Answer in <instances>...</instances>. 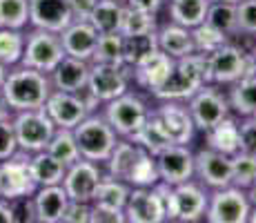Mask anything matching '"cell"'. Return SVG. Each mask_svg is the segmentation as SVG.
<instances>
[{"mask_svg": "<svg viewBox=\"0 0 256 223\" xmlns=\"http://www.w3.org/2000/svg\"><path fill=\"white\" fill-rule=\"evenodd\" d=\"M52 89L54 87L52 81H49V74L18 63V65L9 67L0 92H2L9 110L24 112V110H38V107L45 105Z\"/></svg>", "mask_w": 256, "mask_h": 223, "instance_id": "cell-1", "label": "cell"}, {"mask_svg": "<svg viewBox=\"0 0 256 223\" xmlns=\"http://www.w3.org/2000/svg\"><path fill=\"white\" fill-rule=\"evenodd\" d=\"M156 187L163 196L167 221L194 223L205 219L210 192L200 181L190 178V181H183L178 185H167V183L158 181Z\"/></svg>", "mask_w": 256, "mask_h": 223, "instance_id": "cell-2", "label": "cell"}, {"mask_svg": "<svg viewBox=\"0 0 256 223\" xmlns=\"http://www.w3.org/2000/svg\"><path fill=\"white\" fill-rule=\"evenodd\" d=\"M205 83H208L205 81V56L190 54V56L176 58L165 83L152 96H156L158 101H187Z\"/></svg>", "mask_w": 256, "mask_h": 223, "instance_id": "cell-3", "label": "cell"}, {"mask_svg": "<svg viewBox=\"0 0 256 223\" xmlns=\"http://www.w3.org/2000/svg\"><path fill=\"white\" fill-rule=\"evenodd\" d=\"M72 132L74 138H76L80 156L87 158V161L100 163V165L110 158L116 141L120 138L102 114H94V112L87 114Z\"/></svg>", "mask_w": 256, "mask_h": 223, "instance_id": "cell-4", "label": "cell"}, {"mask_svg": "<svg viewBox=\"0 0 256 223\" xmlns=\"http://www.w3.org/2000/svg\"><path fill=\"white\" fill-rule=\"evenodd\" d=\"M252 69H254L252 54H248L243 47H238L232 41L220 45L218 49H214V52H210L205 56V81L220 87L232 85V83H236L240 76H245Z\"/></svg>", "mask_w": 256, "mask_h": 223, "instance_id": "cell-5", "label": "cell"}, {"mask_svg": "<svg viewBox=\"0 0 256 223\" xmlns=\"http://www.w3.org/2000/svg\"><path fill=\"white\" fill-rule=\"evenodd\" d=\"M12 125H14V134H16L18 152H24V154L45 150L54 130H56V125L52 123V118L47 116V112L42 107L14 112Z\"/></svg>", "mask_w": 256, "mask_h": 223, "instance_id": "cell-6", "label": "cell"}, {"mask_svg": "<svg viewBox=\"0 0 256 223\" xmlns=\"http://www.w3.org/2000/svg\"><path fill=\"white\" fill-rule=\"evenodd\" d=\"M65 56L67 54L62 49L60 34H54V32L38 29V27H32L24 34V49H22L20 65H27V67L38 69V72L49 74Z\"/></svg>", "mask_w": 256, "mask_h": 223, "instance_id": "cell-7", "label": "cell"}, {"mask_svg": "<svg viewBox=\"0 0 256 223\" xmlns=\"http://www.w3.org/2000/svg\"><path fill=\"white\" fill-rule=\"evenodd\" d=\"M150 114L152 110L140 96L125 92L120 96L112 98L110 103H105L102 116L107 118V123L114 127V132L120 138H132L142 127V123L150 118Z\"/></svg>", "mask_w": 256, "mask_h": 223, "instance_id": "cell-8", "label": "cell"}, {"mask_svg": "<svg viewBox=\"0 0 256 223\" xmlns=\"http://www.w3.org/2000/svg\"><path fill=\"white\" fill-rule=\"evenodd\" d=\"M185 103H187V110H190L192 121H194L198 132L210 130L214 123H218L220 118L232 114L230 103H228V92L220 85H214V83H205Z\"/></svg>", "mask_w": 256, "mask_h": 223, "instance_id": "cell-9", "label": "cell"}, {"mask_svg": "<svg viewBox=\"0 0 256 223\" xmlns=\"http://www.w3.org/2000/svg\"><path fill=\"white\" fill-rule=\"evenodd\" d=\"M252 201L248 190H240L236 185H225L218 190H212L208 199L205 219L208 223H248Z\"/></svg>", "mask_w": 256, "mask_h": 223, "instance_id": "cell-10", "label": "cell"}, {"mask_svg": "<svg viewBox=\"0 0 256 223\" xmlns=\"http://www.w3.org/2000/svg\"><path fill=\"white\" fill-rule=\"evenodd\" d=\"M94 105H98V103L92 96H87L85 92L76 94V92H58V89H52L42 110L47 112V116L52 118V123L56 127L74 130L87 114L94 112Z\"/></svg>", "mask_w": 256, "mask_h": 223, "instance_id": "cell-11", "label": "cell"}, {"mask_svg": "<svg viewBox=\"0 0 256 223\" xmlns=\"http://www.w3.org/2000/svg\"><path fill=\"white\" fill-rule=\"evenodd\" d=\"M36 181L29 172V154L16 152L14 156L0 161V199L14 203L27 199L36 192Z\"/></svg>", "mask_w": 256, "mask_h": 223, "instance_id": "cell-12", "label": "cell"}, {"mask_svg": "<svg viewBox=\"0 0 256 223\" xmlns=\"http://www.w3.org/2000/svg\"><path fill=\"white\" fill-rule=\"evenodd\" d=\"M130 89L127 69L110 63H90V78H87L85 94L92 96L98 105H105L112 98L120 96Z\"/></svg>", "mask_w": 256, "mask_h": 223, "instance_id": "cell-13", "label": "cell"}, {"mask_svg": "<svg viewBox=\"0 0 256 223\" xmlns=\"http://www.w3.org/2000/svg\"><path fill=\"white\" fill-rule=\"evenodd\" d=\"M102 167L100 163L87 161V158H78L72 165H67L65 176H62L60 185L65 187L70 201H78V203H92L94 194H96V187L102 178Z\"/></svg>", "mask_w": 256, "mask_h": 223, "instance_id": "cell-14", "label": "cell"}, {"mask_svg": "<svg viewBox=\"0 0 256 223\" xmlns=\"http://www.w3.org/2000/svg\"><path fill=\"white\" fill-rule=\"evenodd\" d=\"M125 221L127 223H165V203L158 187H132L125 203Z\"/></svg>", "mask_w": 256, "mask_h": 223, "instance_id": "cell-15", "label": "cell"}, {"mask_svg": "<svg viewBox=\"0 0 256 223\" xmlns=\"http://www.w3.org/2000/svg\"><path fill=\"white\" fill-rule=\"evenodd\" d=\"M152 112L158 118L160 127L165 130L172 143H176V145H190L196 134V125L192 121V114L187 110L185 101H160V105Z\"/></svg>", "mask_w": 256, "mask_h": 223, "instance_id": "cell-16", "label": "cell"}, {"mask_svg": "<svg viewBox=\"0 0 256 223\" xmlns=\"http://www.w3.org/2000/svg\"><path fill=\"white\" fill-rule=\"evenodd\" d=\"M194 178H198L210 190L232 185V156L212 147L194 152Z\"/></svg>", "mask_w": 256, "mask_h": 223, "instance_id": "cell-17", "label": "cell"}, {"mask_svg": "<svg viewBox=\"0 0 256 223\" xmlns=\"http://www.w3.org/2000/svg\"><path fill=\"white\" fill-rule=\"evenodd\" d=\"M156 158V170H158V181L167 185H178L183 181L194 178V152L190 145H167L160 150Z\"/></svg>", "mask_w": 256, "mask_h": 223, "instance_id": "cell-18", "label": "cell"}, {"mask_svg": "<svg viewBox=\"0 0 256 223\" xmlns=\"http://www.w3.org/2000/svg\"><path fill=\"white\" fill-rule=\"evenodd\" d=\"M72 21L70 0H29V27L60 34Z\"/></svg>", "mask_w": 256, "mask_h": 223, "instance_id": "cell-19", "label": "cell"}, {"mask_svg": "<svg viewBox=\"0 0 256 223\" xmlns=\"http://www.w3.org/2000/svg\"><path fill=\"white\" fill-rule=\"evenodd\" d=\"M172 65H174V58L167 56L165 52H160V49L156 47L132 67V76H134V81L138 87L154 94L156 89L165 83Z\"/></svg>", "mask_w": 256, "mask_h": 223, "instance_id": "cell-20", "label": "cell"}, {"mask_svg": "<svg viewBox=\"0 0 256 223\" xmlns=\"http://www.w3.org/2000/svg\"><path fill=\"white\" fill-rule=\"evenodd\" d=\"M98 36H100V34L96 32V27H94L90 21H72L60 32V43H62V49H65L67 56L92 63Z\"/></svg>", "mask_w": 256, "mask_h": 223, "instance_id": "cell-21", "label": "cell"}, {"mask_svg": "<svg viewBox=\"0 0 256 223\" xmlns=\"http://www.w3.org/2000/svg\"><path fill=\"white\" fill-rule=\"evenodd\" d=\"M67 203H70V196H67L65 187L60 183L36 187V192L32 194L34 214H36L38 223H62Z\"/></svg>", "mask_w": 256, "mask_h": 223, "instance_id": "cell-22", "label": "cell"}, {"mask_svg": "<svg viewBox=\"0 0 256 223\" xmlns=\"http://www.w3.org/2000/svg\"><path fill=\"white\" fill-rule=\"evenodd\" d=\"M87 78H90V63L74 56H65L49 72L52 87L58 89V92H85Z\"/></svg>", "mask_w": 256, "mask_h": 223, "instance_id": "cell-23", "label": "cell"}, {"mask_svg": "<svg viewBox=\"0 0 256 223\" xmlns=\"http://www.w3.org/2000/svg\"><path fill=\"white\" fill-rule=\"evenodd\" d=\"M156 47L160 52H165L167 56H172L174 61L176 58L190 56V54H196L192 29L183 27V25H176L172 21L156 29Z\"/></svg>", "mask_w": 256, "mask_h": 223, "instance_id": "cell-24", "label": "cell"}, {"mask_svg": "<svg viewBox=\"0 0 256 223\" xmlns=\"http://www.w3.org/2000/svg\"><path fill=\"white\" fill-rule=\"evenodd\" d=\"M205 147H212L216 152L232 156L240 150V138H238V116L228 114L225 118H220L218 123L205 130Z\"/></svg>", "mask_w": 256, "mask_h": 223, "instance_id": "cell-25", "label": "cell"}, {"mask_svg": "<svg viewBox=\"0 0 256 223\" xmlns=\"http://www.w3.org/2000/svg\"><path fill=\"white\" fill-rule=\"evenodd\" d=\"M228 103L234 116H254L256 114V72H248L236 83L228 85Z\"/></svg>", "mask_w": 256, "mask_h": 223, "instance_id": "cell-26", "label": "cell"}, {"mask_svg": "<svg viewBox=\"0 0 256 223\" xmlns=\"http://www.w3.org/2000/svg\"><path fill=\"white\" fill-rule=\"evenodd\" d=\"M132 185H127L125 181L112 176V174H102L100 183L96 187V194H94L92 205L94 207H102V210H114V212H122L125 210L127 196H130Z\"/></svg>", "mask_w": 256, "mask_h": 223, "instance_id": "cell-27", "label": "cell"}, {"mask_svg": "<svg viewBox=\"0 0 256 223\" xmlns=\"http://www.w3.org/2000/svg\"><path fill=\"white\" fill-rule=\"evenodd\" d=\"M65 170H67V165H62V163L58 161V158H54L47 150L29 154V172H32V176H34V181H36L38 187L62 183Z\"/></svg>", "mask_w": 256, "mask_h": 223, "instance_id": "cell-28", "label": "cell"}, {"mask_svg": "<svg viewBox=\"0 0 256 223\" xmlns=\"http://www.w3.org/2000/svg\"><path fill=\"white\" fill-rule=\"evenodd\" d=\"M122 12H125L122 0H98L87 21L96 27L98 34H116L120 32Z\"/></svg>", "mask_w": 256, "mask_h": 223, "instance_id": "cell-29", "label": "cell"}, {"mask_svg": "<svg viewBox=\"0 0 256 223\" xmlns=\"http://www.w3.org/2000/svg\"><path fill=\"white\" fill-rule=\"evenodd\" d=\"M210 0H167V14L170 21L183 25L187 29H194L196 25L205 23Z\"/></svg>", "mask_w": 256, "mask_h": 223, "instance_id": "cell-30", "label": "cell"}, {"mask_svg": "<svg viewBox=\"0 0 256 223\" xmlns=\"http://www.w3.org/2000/svg\"><path fill=\"white\" fill-rule=\"evenodd\" d=\"M132 141L134 143H138V145L142 147V150H147L150 154H158L160 150H165L167 145H172V141H170V136L165 134V130L160 127V123H158V118L154 116V112L150 114V118H147L145 123H142V127L138 132L132 136Z\"/></svg>", "mask_w": 256, "mask_h": 223, "instance_id": "cell-31", "label": "cell"}, {"mask_svg": "<svg viewBox=\"0 0 256 223\" xmlns=\"http://www.w3.org/2000/svg\"><path fill=\"white\" fill-rule=\"evenodd\" d=\"M45 150L54 158H58L62 165H72L74 161H78V158H80V152H78L74 132L65 130V127H56V130H54V134H52V138H49Z\"/></svg>", "mask_w": 256, "mask_h": 223, "instance_id": "cell-32", "label": "cell"}, {"mask_svg": "<svg viewBox=\"0 0 256 223\" xmlns=\"http://www.w3.org/2000/svg\"><path fill=\"white\" fill-rule=\"evenodd\" d=\"M158 29L156 25V14L140 12V9L127 7L122 12V23H120V34L122 36H140V34H154Z\"/></svg>", "mask_w": 256, "mask_h": 223, "instance_id": "cell-33", "label": "cell"}, {"mask_svg": "<svg viewBox=\"0 0 256 223\" xmlns=\"http://www.w3.org/2000/svg\"><path fill=\"white\" fill-rule=\"evenodd\" d=\"M158 183V170H156V158L147 150H140L136 163L132 165L127 174V185L132 187H150Z\"/></svg>", "mask_w": 256, "mask_h": 223, "instance_id": "cell-34", "label": "cell"}, {"mask_svg": "<svg viewBox=\"0 0 256 223\" xmlns=\"http://www.w3.org/2000/svg\"><path fill=\"white\" fill-rule=\"evenodd\" d=\"M152 49H156V32L140 34V36H122V67L132 69Z\"/></svg>", "mask_w": 256, "mask_h": 223, "instance_id": "cell-35", "label": "cell"}, {"mask_svg": "<svg viewBox=\"0 0 256 223\" xmlns=\"http://www.w3.org/2000/svg\"><path fill=\"white\" fill-rule=\"evenodd\" d=\"M24 49V29L0 27V63L14 67L20 63Z\"/></svg>", "mask_w": 256, "mask_h": 223, "instance_id": "cell-36", "label": "cell"}, {"mask_svg": "<svg viewBox=\"0 0 256 223\" xmlns=\"http://www.w3.org/2000/svg\"><path fill=\"white\" fill-rule=\"evenodd\" d=\"M205 23L232 38L236 34V3H210Z\"/></svg>", "mask_w": 256, "mask_h": 223, "instance_id": "cell-37", "label": "cell"}, {"mask_svg": "<svg viewBox=\"0 0 256 223\" xmlns=\"http://www.w3.org/2000/svg\"><path fill=\"white\" fill-rule=\"evenodd\" d=\"M92 63H110V65L122 67V36H120V32L100 34V36H98Z\"/></svg>", "mask_w": 256, "mask_h": 223, "instance_id": "cell-38", "label": "cell"}, {"mask_svg": "<svg viewBox=\"0 0 256 223\" xmlns=\"http://www.w3.org/2000/svg\"><path fill=\"white\" fill-rule=\"evenodd\" d=\"M29 0H0V27L27 29Z\"/></svg>", "mask_w": 256, "mask_h": 223, "instance_id": "cell-39", "label": "cell"}, {"mask_svg": "<svg viewBox=\"0 0 256 223\" xmlns=\"http://www.w3.org/2000/svg\"><path fill=\"white\" fill-rule=\"evenodd\" d=\"M192 38H194V49L196 54H203L208 56L210 52L218 49L220 45H225L230 41V36H225L223 32H218L216 27H212L208 23H200L192 29Z\"/></svg>", "mask_w": 256, "mask_h": 223, "instance_id": "cell-40", "label": "cell"}, {"mask_svg": "<svg viewBox=\"0 0 256 223\" xmlns=\"http://www.w3.org/2000/svg\"><path fill=\"white\" fill-rule=\"evenodd\" d=\"M256 176V156L238 150L232 154V185L248 190Z\"/></svg>", "mask_w": 256, "mask_h": 223, "instance_id": "cell-41", "label": "cell"}, {"mask_svg": "<svg viewBox=\"0 0 256 223\" xmlns=\"http://www.w3.org/2000/svg\"><path fill=\"white\" fill-rule=\"evenodd\" d=\"M236 34L256 36V0H236Z\"/></svg>", "mask_w": 256, "mask_h": 223, "instance_id": "cell-42", "label": "cell"}, {"mask_svg": "<svg viewBox=\"0 0 256 223\" xmlns=\"http://www.w3.org/2000/svg\"><path fill=\"white\" fill-rule=\"evenodd\" d=\"M238 138H240V150L256 156V114L238 118Z\"/></svg>", "mask_w": 256, "mask_h": 223, "instance_id": "cell-43", "label": "cell"}, {"mask_svg": "<svg viewBox=\"0 0 256 223\" xmlns=\"http://www.w3.org/2000/svg\"><path fill=\"white\" fill-rule=\"evenodd\" d=\"M18 152V143H16V134H14L12 118H2L0 121V161L14 156Z\"/></svg>", "mask_w": 256, "mask_h": 223, "instance_id": "cell-44", "label": "cell"}, {"mask_svg": "<svg viewBox=\"0 0 256 223\" xmlns=\"http://www.w3.org/2000/svg\"><path fill=\"white\" fill-rule=\"evenodd\" d=\"M62 223H92V203L70 201L62 214Z\"/></svg>", "mask_w": 256, "mask_h": 223, "instance_id": "cell-45", "label": "cell"}, {"mask_svg": "<svg viewBox=\"0 0 256 223\" xmlns=\"http://www.w3.org/2000/svg\"><path fill=\"white\" fill-rule=\"evenodd\" d=\"M96 3H98V0H70L74 21H87Z\"/></svg>", "mask_w": 256, "mask_h": 223, "instance_id": "cell-46", "label": "cell"}, {"mask_svg": "<svg viewBox=\"0 0 256 223\" xmlns=\"http://www.w3.org/2000/svg\"><path fill=\"white\" fill-rule=\"evenodd\" d=\"M127 7L140 9V12H150V14H158L160 7L165 5V0H122Z\"/></svg>", "mask_w": 256, "mask_h": 223, "instance_id": "cell-47", "label": "cell"}, {"mask_svg": "<svg viewBox=\"0 0 256 223\" xmlns=\"http://www.w3.org/2000/svg\"><path fill=\"white\" fill-rule=\"evenodd\" d=\"M16 221V210H14V203L0 199V223H14Z\"/></svg>", "mask_w": 256, "mask_h": 223, "instance_id": "cell-48", "label": "cell"}, {"mask_svg": "<svg viewBox=\"0 0 256 223\" xmlns=\"http://www.w3.org/2000/svg\"><path fill=\"white\" fill-rule=\"evenodd\" d=\"M12 110H9V105H7V101H4V96H2V92H0V121L2 118H12Z\"/></svg>", "mask_w": 256, "mask_h": 223, "instance_id": "cell-49", "label": "cell"}, {"mask_svg": "<svg viewBox=\"0 0 256 223\" xmlns=\"http://www.w3.org/2000/svg\"><path fill=\"white\" fill-rule=\"evenodd\" d=\"M248 196H250V201H252V203H256V176H254L252 185L248 187Z\"/></svg>", "mask_w": 256, "mask_h": 223, "instance_id": "cell-50", "label": "cell"}, {"mask_svg": "<svg viewBox=\"0 0 256 223\" xmlns=\"http://www.w3.org/2000/svg\"><path fill=\"white\" fill-rule=\"evenodd\" d=\"M7 72H9V67L4 65V63H0V87H2V83H4V76H7Z\"/></svg>", "mask_w": 256, "mask_h": 223, "instance_id": "cell-51", "label": "cell"}, {"mask_svg": "<svg viewBox=\"0 0 256 223\" xmlns=\"http://www.w3.org/2000/svg\"><path fill=\"white\" fill-rule=\"evenodd\" d=\"M248 221H250V223H256V203H252V210H250Z\"/></svg>", "mask_w": 256, "mask_h": 223, "instance_id": "cell-52", "label": "cell"}, {"mask_svg": "<svg viewBox=\"0 0 256 223\" xmlns=\"http://www.w3.org/2000/svg\"><path fill=\"white\" fill-rule=\"evenodd\" d=\"M210 3H236V0H210Z\"/></svg>", "mask_w": 256, "mask_h": 223, "instance_id": "cell-53", "label": "cell"}, {"mask_svg": "<svg viewBox=\"0 0 256 223\" xmlns=\"http://www.w3.org/2000/svg\"><path fill=\"white\" fill-rule=\"evenodd\" d=\"M252 61H254V72H256V49H254V54H252Z\"/></svg>", "mask_w": 256, "mask_h": 223, "instance_id": "cell-54", "label": "cell"}]
</instances>
